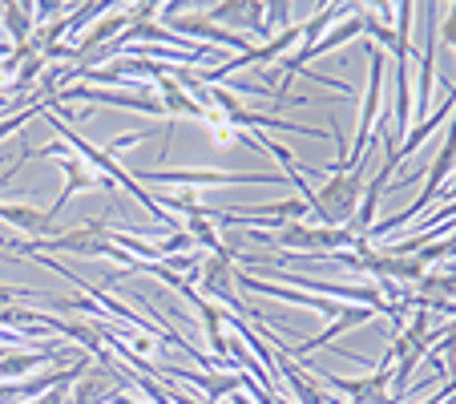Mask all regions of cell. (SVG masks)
<instances>
[{
	"instance_id": "obj_13",
	"label": "cell",
	"mask_w": 456,
	"mask_h": 404,
	"mask_svg": "<svg viewBox=\"0 0 456 404\" xmlns=\"http://www.w3.org/2000/svg\"><path fill=\"white\" fill-rule=\"evenodd\" d=\"M368 33V4H360V9H352L344 17V25H336L328 37H319V45L311 49V57H323V53H331V49H339V45H347L352 37H363Z\"/></svg>"
},
{
	"instance_id": "obj_20",
	"label": "cell",
	"mask_w": 456,
	"mask_h": 404,
	"mask_svg": "<svg viewBox=\"0 0 456 404\" xmlns=\"http://www.w3.org/2000/svg\"><path fill=\"white\" fill-rule=\"evenodd\" d=\"M110 404H142V400H134V396H129V392H118Z\"/></svg>"
},
{
	"instance_id": "obj_2",
	"label": "cell",
	"mask_w": 456,
	"mask_h": 404,
	"mask_svg": "<svg viewBox=\"0 0 456 404\" xmlns=\"http://www.w3.org/2000/svg\"><path fill=\"white\" fill-rule=\"evenodd\" d=\"M452 162H456V113H452V126L444 129V142H440V150H436V158H432V166H428V174H424V190H420V198L416 202H408L400 215H392V218H384V223H376L363 239H379V235H387V231H396V227H404L408 218H416L420 210H428V202L444 190V182H448V174H452Z\"/></svg>"
},
{
	"instance_id": "obj_5",
	"label": "cell",
	"mask_w": 456,
	"mask_h": 404,
	"mask_svg": "<svg viewBox=\"0 0 456 404\" xmlns=\"http://www.w3.org/2000/svg\"><path fill=\"white\" fill-rule=\"evenodd\" d=\"M186 12V4H166L162 9V17L170 21V33L174 37H182V41H190L194 45V37H207L210 45H218V49H239V53H247L250 49V41L242 33H231V29H218L215 21H207V17H182Z\"/></svg>"
},
{
	"instance_id": "obj_10",
	"label": "cell",
	"mask_w": 456,
	"mask_h": 404,
	"mask_svg": "<svg viewBox=\"0 0 456 404\" xmlns=\"http://www.w3.org/2000/svg\"><path fill=\"white\" fill-rule=\"evenodd\" d=\"M315 380L339 388V392H344L352 404H387V380H392V372L376 368L371 376H355V380L336 376V372H323V376H315Z\"/></svg>"
},
{
	"instance_id": "obj_9",
	"label": "cell",
	"mask_w": 456,
	"mask_h": 404,
	"mask_svg": "<svg viewBox=\"0 0 456 404\" xmlns=\"http://www.w3.org/2000/svg\"><path fill=\"white\" fill-rule=\"evenodd\" d=\"M178 376V380H190L194 388L210 396V400H223V396H234V392H247L255 384L250 372H186V368H158V376Z\"/></svg>"
},
{
	"instance_id": "obj_19",
	"label": "cell",
	"mask_w": 456,
	"mask_h": 404,
	"mask_svg": "<svg viewBox=\"0 0 456 404\" xmlns=\"http://www.w3.org/2000/svg\"><path fill=\"white\" fill-rule=\"evenodd\" d=\"M440 33H444V41L456 49V4L452 9H444V25H440Z\"/></svg>"
},
{
	"instance_id": "obj_4",
	"label": "cell",
	"mask_w": 456,
	"mask_h": 404,
	"mask_svg": "<svg viewBox=\"0 0 456 404\" xmlns=\"http://www.w3.org/2000/svg\"><path fill=\"white\" fill-rule=\"evenodd\" d=\"M234 255H207L199 267V295L210 303H218L223 311L231 316H250V308L239 300L234 292V267H231Z\"/></svg>"
},
{
	"instance_id": "obj_14",
	"label": "cell",
	"mask_w": 456,
	"mask_h": 404,
	"mask_svg": "<svg viewBox=\"0 0 456 404\" xmlns=\"http://www.w3.org/2000/svg\"><path fill=\"white\" fill-rule=\"evenodd\" d=\"M412 78H408V61H396V102H392V126H396L400 142H404V134L412 129Z\"/></svg>"
},
{
	"instance_id": "obj_12",
	"label": "cell",
	"mask_w": 456,
	"mask_h": 404,
	"mask_svg": "<svg viewBox=\"0 0 456 404\" xmlns=\"http://www.w3.org/2000/svg\"><path fill=\"white\" fill-rule=\"evenodd\" d=\"M0 223L17 227V231L33 235V243L41 239V235H49L53 239V223L45 210H33V207H20V202H0Z\"/></svg>"
},
{
	"instance_id": "obj_3",
	"label": "cell",
	"mask_w": 456,
	"mask_h": 404,
	"mask_svg": "<svg viewBox=\"0 0 456 404\" xmlns=\"http://www.w3.org/2000/svg\"><path fill=\"white\" fill-rule=\"evenodd\" d=\"M134 182H174V186H242V182H258V186H275L283 182V174H263V170H250V174H239V170H129Z\"/></svg>"
},
{
	"instance_id": "obj_7",
	"label": "cell",
	"mask_w": 456,
	"mask_h": 404,
	"mask_svg": "<svg viewBox=\"0 0 456 404\" xmlns=\"http://www.w3.org/2000/svg\"><path fill=\"white\" fill-rule=\"evenodd\" d=\"M65 97H86L94 105H118V110H134V113H154V118H166L162 110V97H150V94H118V89H94V86H69L61 89L57 102Z\"/></svg>"
},
{
	"instance_id": "obj_21",
	"label": "cell",
	"mask_w": 456,
	"mask_h": 404,
	"mask_svg": "<svg viewBox=\"0 0 456 404\" xmlns=\"http://www.w3.org/2000/svg\"><path fill=\"white\" fill-rule=\"evenodd\" d=\"M448 190V194H456V174H452V186H444Z\"/></svg>"
},
{
	"instance_id": "obj_1",
	"label": "cell",
	"mask_w": 456,
	"mask_h": 404,
	"mask_svg": "<svg viewBox=\"0 0 456 404\" xmlns=\"http://www.w3.org/2000/svg\"><path fill=\"white\" fill-rule=\"evenodd\" d=\"M303 178H319L323 186L315 190L319 198V227H347L360 207V194H363V166L355 170H307L299 166Z\"/></svg>"
},
{
	"instance_id": "obj_8",
	"label": "cell",
	"mask_w": 456,
	"mask_h": 404,
	"mask_svg": "<svg viewBox=\"0 0 456 404\" xmlns=\"http://www.w3.org/2000/svg\"><path fill=\"white\" fill-rule=\"evenodd\" d=\"M379 311H371V308H360V303H344V308H339V316L331 319L328 327H323V332L319 335H311V340H303L299 348H287V352H279V356H307V352H315V348H328V344H336L339 335L344 332H352V327H360V324H368V319H376Z\"/></svg>"
},
{
	"instance_id": "obj_6",
	"label": "cell",
	"mask_w": 456,
	"mask_h": 404,
	"mask_svg": "<svg viewBox=\"0 0 456 404\" xmlns=\"http://www.w3.org/2000/svg\"><path fill=\"white\" fill-rule=\"evenodd\" d=\"M61 174H65V190H61L57 202H53V207L45 210V215H49V223L61 215V210H65V202H69L73 194H81V190H118V182H110L105 174H97L94 166L81 162V158H77V154H69V150L61 154Z\"/></svg>"
},
{
	"instance_id": "obj_17",
	"label": "cell",
	"mask_w": 456,
	"mask_h": 404,
	"mask_svg": "<svg viewBox=\"0 0 456 404\" xmlns=\"http://www.w3.org/2000/svg\"><path fill=\"white\" fill-rule=\"evenodd\" d=\"M275 356H279V352H275ZM279 380H291V388L299 392V400H303V404H331L328 396H323L307 376H303L299 368H291V360H287V356H279Z\"/></svg>"
},
{
	"instance_id": "obj_16",
	"label": "cell",
	"mask_w": 456,
	"mask_h": 404,
	"mask_svg": "<svg viewBox=\"0 0 456 404\" xmlns=\"http://www.w3.org/2000/svg\"><path fill=\"white\" fill-rule=\"evenodd\" d=\"M49 360H65V352H49V348H41V352L0 356V380H12V376H20V372H33V368H41V364H49Z\"/></svg>"
},
{
	"instance_id": "obj_18",
	"label": "cell",
	"mask_w": 456,
	"mask_h": 404,
	"mask_svg": "<svg viewBox=\"0 0 456 404\" xmlns=\"http://www.w3.org/2000/svg\"><path fill=\"white\" fill-rule=\"evenodd\" d=\"M420 300H444V303H456V271L448 276H420Z\"/></svg>"
},
{
	"instance_id": "obj_15",
	"label": "cell",
	"mask_w": 456,
	"mask_h": 404,
	"mask_svg": "<svg viewBox=\"0 0 456 404\" xmlns=\"http://www.w3.org/2000/svg\"><path fill=\"white\" fill-rule=\"evenodd\" d=\"M0 17H4V29H9L12 37V49H28V37H33V9L28 4H4L0 9Z\"/></svg>"
},
{
	"instance_id": "obj_22",
	"label": "cell",
	"mask_w": 456,
	"mask_h": 404,
	"mask_svg": "<svg viewBox=\"0 0 456 404\" xmlns=\"http://www.w3.org/2000/svg\"><path fill=\"white\" fill-rule=\"evenodd\" d=\"M25 404H33V400H25Z\"/></svg>"
},
{
	"instance_id": "obj_11",
	"label": "cell",
	"mask_w": 456,
	"mask_h": 404,
	"mask_svg": "<svg viewBox=\"0 0 456 404\" xmlns=\"http://www.w3.org/2000/svg\"><path fill=\"white\" fill-rule=\"evenodd\" d=\"M158 89H162V110H166V118H202V121H207V105L194 102V94H186V89H182L178 81L170 78V73L158 81Z\"/></svg>"
}]
</instances>
